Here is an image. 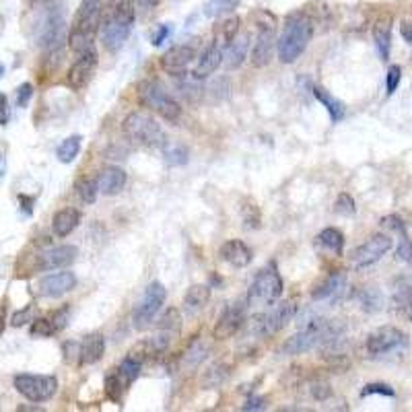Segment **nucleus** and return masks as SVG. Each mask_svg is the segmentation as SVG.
Instances as JSON below:
<instances>
[{
  "mask_svg": "<svg viewBox=\"0 0 412 412\" xmlns=\"http://www.w3.org/2000/svg\"><path fill=\"white\" fill-rule=\"evenodd\" d=\"M122 130L132 143L147 149H163L167 143V134L161 128V124L145 111L128 113L122 122Z\"/></svg>",
  "mask_w": 412,
  "mask_h": 412,
  "instance_id": "nucleus-3",
  "label": "nucleus"
},
{
  "mask_svg": "<svg viewBox=\"0 0 412 412\" xmlns=\"http://www.w3.org/2000/svg\"><path fill=\"white\" fill-rule=\"evenodd\" d=\"M313 27H316L313 19L304 11L286 17L281 40L277 45L279 60L282 65H293L301 58V54L307 50V45L313 38Z\"/></svg>",
  "mask_w": 412,
  "mask_h": 412,
  "instance_id": "nucleus-2",
  "label": "nucleus"
},
{
  "mask_svg": "<svg viewBox=\"0 0 412 412\" xmlns=\"http://www.w3.org/2000/svg\"><path fill=\"white\" fill-rule=\"evenodd\" d=\"M359 301H361V307H363L365 311H369V313L382 311V309H384V304H386L382 291L375 289V286H365V289L359 293Z\"/></svg>",
  "mask_w": 412,
  "mask_h": 412,
  "instance_id": "nucleus-34",
  "label": "nucleus"
},
{
  "mask_svg": "<svg viewBox=\"0 0 412 412\" xmlns=\"http://www.w3.org/2000/svg\"><path fill=\"white\" fill-rule=\"evenodd\" d=\"M31 97H33V85L31 83H23L17 87V106L19 108H27Z\"/></svg>",
  "mask_w": 412,
  "mask_h": 412,
  "instance_id": "nucleus-54",
  "label": "nucleus"
},
{
  "mask_svg": "<svg viewBox=\"0 0 412 412\" xmlns=\"http://www.w3.org/2000/svg\"><path fill=\"white\" fill-rule=\"evenodd\" d=\"M373 42L382 60H388L391 52V17H382L373 25Z\"/></svg>",
  "mask_w": 412,
  "mask_h": 412,
  "instance_id": "nucleus-27",
  "label": "nucleus"
},
{
  "mask_svg": "<svg viewBox=\"0 0 412 412\" xmlns=\"http://www.w3.org/2000/svg\"><path fill=\"white\" fill-rule=\"evenodd\" d=\"M62 355H65V361L68 365L81 363V343H77V340H66L65 345H62Z\"/></svg>",
  "mask_w": 412,
  "mask_h": 412,
  "instance_id": "nucleus-46",
  "label": "nucleus"
},
{
  "mask_svg": "<svg viewBox=\"0 0 412 412\" xmlns=\"http://www.w3.org/2000/svg\"><path fill=\"white\" fill-rule=\"evenodd\" d=\"M126 384L122 382V377L113 371L106 377V396L113 404H122V398H124V391H126Z\"/></svg>",
  "mask_w": 412,
  "mask_h": 412,
  "instance_id": "nucleus-40",
  "label": "nucleus"
},
{
  "mask_svg": "<svg viewBox=\"0 0 412 412\" xmlns=\"http://www.w3.org/2000/svg\"><path fill=\"white\" fill-rule=\"evenodd\" d=\"M334 211L338 213V215H345V217H352L355 213H357V204H355V200H352V196L350 194H340L336 198V202H334Z\"/></svg>",
  "mask_w": 412,
  "mask_h": 412,
  "instance_id": "nucleus-45",
  "label": "nucleus"
},
{
  "mask_svg": "<svg viewBox=\"0 0 412 412\" xmlns=\"http://www.w3.org/2000/svg\"><path fill=\"white\" fill-rule=\"evenodd\" d=\"M241 0H208L206 6H204V15L208 19H218V17H225L227 13L235 11L239 6Z\"/></svg>",
  "mask_w": 412,
  "mask_h": 412,
  "instance_id": "nucleus-39",
  "label": "nucleus"
},
{
  "mask_svg": "<svg viewBox=\"0 0 412 412\" xmlns=\"http://www.w3.org/2000/svg\"><path fill=\"white\" fill-rule=\"evenodd\" d=\"M17 411L19 412H25V411H29V412H42L44 411V408H42V406H19V408H17Z\"/></svg>",
  "mask_w": 412,
  "mask_h": 412,
  "instance_id": "nucleus-63",
  "label": "nucleus"
},
{
  "mask_svg": "<svg viewBox=\"0 0 412 412\" xmlns=\"http://www.w3.org/2000/svg\"><path fill=\"white\" fill-rule=\"evenodd\" d=\"M6 322H9V305H6V301H2L0 304V336L4 334Z\"/></svg>",
  "mask_w": 412,
  "mask_h": 412,
  "instance_id": "nucleus-59",
  "label": "nucleus"
},
{
  "mask_svg": "<svg viewBox=\"0 0 412 412\" xmlns=\"http://www.w3.org/2000/svg\"><path fill=\"white\" fill-rule=\"evenodd\" d=\"M400 81H402V68L398 65L390 66L388 77H386V93H388V95H394L396 89L400 87Z\"/></svg>",
  "mask_w": 412,
  "mask_h": 412,
  "instance_id": "nucleus-47",
  "label": "nucleus"
},
{
  "mask_svg": "<svg viewBox=\"0 0 412 412\" xmlns=\"http://www.w3.org/2000/svg\"><path fill=\"white\" fill-rule=\"evenodd\" d=\"M99 31H101V42L106 45V50L109 52H118L122 45L126 44V40H128V35H130L132 27L128 25H120V23H113V21H101V27H99Z\"/></svg>",
  "mask_w": 412,
  "mask_h": 412,
  "instance_id": "nucleus-21",
  "label": "nucleus"
},
{
  "mask_svg": "<svg viewBox=\"0 0 412 412\" xmlns=\"http://www.w3.org/2000/svg\"><path fill=\"white\" fill-rule=\"evenodd\" d=\"M81 223V213L77 208H62L52 217V231L56 238H68Z\"/></svg>",
  "mask_w": 412,
  "mask_h": 412,
  "instance_id": "nucleus-26",
  "label": "nucleus"
},
{
  "mask_svg": "<svg viewBox=\"0 0 412 412\" xmlns=\"http://www.w3.org/2000/svg\"><path fill=\"white\" fill-rule=\"evenodd\" d=\"M79 256L77 245H56V247H48L44 252H40L35 256V266L33 270H60V268H68L70 264H74Z\"/></svg>",
  "mask_w": 412,
  "mask_h": 412,
  "instance_id": "nucleus-13",
  "label": "nucleus"
},
{
  "mask_svg": "<svg viewBox=\"0 0 412 412\" xmlns=\"http://www.w3.org/2000/svg\"><path fill=\"white\" fill-rule=\"evenodd\" d=\"M408 347V336L394 325H384L373 330L367 336L365 348L371 357H382V355H390V352H398Z\"/></svg>",
  "mask_w": 412,
  "mask_h": 412,
  "instance_id": "nucleus-11",
  "label": "nucleus"
},
{
  "mask_svg": "<svg viewBox=\"0 0 412 412\" xmlns=\"http://www.w3.org/2000/svg\"><path fill=\"white\" fill-rule=\"evenodd\" d=\"M394 304L400 309V313L404 318H408L412 322V284L411 282H402L396 286V293H394Z\"/></svg>",
  "mask_w": 412,
  "mask_h": 412,
  "instance_id": "nucleus-35",
  "label": "nucleus"
},
{
  "mask_svg": "<svg viewBox=\"0 0 412 412\" xmlns=\"http://www.w3.org/2000/svg\"><path fill=\"white\" fill-rule=\"evenodd\" d=\"M400 33H402V38H404L408 44H412V21L411 19H404V21H402V25H400Z\"/></svg>",
  "mask_w": 412,
  "mask_h": 412,
  "instance_id": "nucleus-60",
  "label": "nucleus"
},
{
  "mask_svg": "<svg viewBox=\"0 0 412 412\" xmlns=\"http://www.w3.org/2000/svg\"><path fill=\"white\" fill-rule=\"evenodd\" d=\"M19 202H21V211L25 215H31L33 213V202H35V198L33 196H19Z\"/></svg>",
  "mask_w": 412,
  "mask_h": 412,
  "instance_id": "nucleus-58",
  "label": "nucleus"
},
{
  "mask_svg": "<svg viewBox=\"0 0 412 412\" xmlns=\"http://www.w3.org/2000/svg\"><path fill=\"white\" fill-rule=\"evenodd\" d=\"M231 373H233V367L227 363V361H215V363H211L208 369L202 373V377H200V388L202 390H217L221 388L229 377H231Z\"/></svg>",
  "mask_w": 412,
  "mask_h": 412,
  "instance_id": "nucleus-24",
  "label": "nucleus"
},
{
  "mask_svg": "<svg viewBox=\"0 0 412 412\" xmlns=\"http://www.w3.org/2000/svg\"><path fill=\"white\" fill-rule=\"evenodd\" d=\"M258 29V38L254 44V52H252V62L254 66H266L272 60L274 54V31L277 27H256Z\"/></svg>",
  "mask_w": 412,
  "mask_h": 412,
  "instance_id": "nucleus-19",
  "label": "nucleus"
},
{
  "mask_svg": "<svg viewBox=\"0 0 412 412\" xmlns=\"http://www.w3.org/2000/svg\"><path fill=\"white\" fill-rule=\"evenodd\" d=\"M239 27H241V19L235 17V15H233V17L221 19V21H217V25L213 27V42L227 50V45L238 38Z\"/></svg>",
  "mask_w": 412,
  "mask_h": 412,
  "instance_id": "nucleus-28",
  "label": "nucleus"
},
{
  "mask_svg": "<svg viewBox=\"0 0 412 412\" xmlns=\"http://www.w3.org/2000/svg\"><path fill=\"white\" fill-rule=\"evenodd\" d=\"M6 174V157L4 152H0V177Z\"/></svg>",
  "mask_w": 412,
  "mask_h": 412,
  "instance_id": "nucleus-62",
  "label": "nucleus"
},
{
  "mask_svg": "<svg viewBox=\"0 0 412 412\" xmlns=\"http://www.w3.org/2000/svg\"><path fill=\"white\" fill-rule=\"evenodd\" d=\"M172 25H167V23H163V25H159L157 29H155V33L151 35V44L155 48H159V45H163L167 40H169V35H172Z\"/></svg>",
  "mask_w": 412,
  "mask_h": 412,
  "instance_id": "nucleus-51",
  "label": "nucleus"
},
{
  "mask_svg": "<svg viewBox=\"0 0 412 412\" xmlns=\"http://www.w3.org/2000/svg\"><path fill=\"white\" fill-rule=\"evenodd\" d=\"M140 369H143V363L138 361V359H134L130 355H126V359L118 365L116 369V373L122 377V382L126 384V386H130L132 382H136L138 379V375H140Z\"/></svg>",
  "mask_w": 412,
  "mask_h": 412,
  "instance_id": "nucleus-38",
  "label": "nucleus"
},
{
  "mask_svg": "<svg viewBox=\"0 0 412 412\" xmlns=\"http://www.w3.org/2000/svg\"><path fill=\"white\" fill-rule=\"evenodd\" d=\"M13 386L29 402H48L58 391V379L54 375L19 373V375H15Z\"/></svg>",
  "mask_w": 412,
  "mask_h": 412,
  "instance_id": "nucleus-9",
  "label": "nucleus"
},
{
  "mask_svg": "<svg viewBox=\"0 0 412 412\" xmlns=\"http://www.w3.org/2000/svg\"><path fill=\"white\" fill-rule=\"evenodd\" d=\"M161 152H163L165 163H167V165H172V167L186 165V163H188V159H190V151H188V147H186V145H182V143H165V147L161 149Z\"/></svg>",
  "mask_w": 412,
  "mask_h": 412,
  "instance_id": "nucleus-33",
  "label": "nucleus"
},
{
  "mask_svg": "<svg viewBox=\"0 0 412 412\" xmlns=\"http://www.w3.org/2000/svg\"><path fill=\"white\" fill-rule=\"evenodd\" d=\"M29 334L33 338H48V336H54L56 334V328L52 324V320L45 316V318H35L31 325H29Z\"/></svg>",
  "mask_w": 412,
  "mask_h": 412,
  "instance_id": "nucleus-42",
  "label": "nucleus"
},
{
  "mask_svg": "<svg viewBox=\"0 0 412 412\" xmlns=\"http://www.w3.org/2000/svg\"><path fill=\"white\" fill-rule=\"evenodd\" d=\"M65 17L56 6H48L42 19L38 23V44L48 54H62L65 44Z\"/></svg>",
  "mask_w": 412,
  "mask_h": 412,
  "instance_id": "nucleus-6",
  "label": "nucleus"
},
{
  "mask_svg": "<svg viewBox=\"0 0 412 412\" xmlns=\"http://www.w3.org/2000/svg\"><path fill=\"white\" fill-rule=\"evenodd\" d=\"M165 299H167L165 286L159 281H152L145 289L143 299L136 304L134 311H132V324H134V328L136 330H143V328H147V325L151 324L152 320L159 316V311L163 309Z\"/></svg>",
  "mask_w": 412,
  "mask_h": 412,
  "instance_id": "nucleus-8",
  "label": "nucleus"
},
{
  "mask_svg": "<svg viewBox=\"0 0 412 412\" xmlns=\"http://www.w3.org/2000/svg\"><path fill=\"white\" fill-rule=\"evenodd\" d=\"M211 299V286L208 284H192L186 295H184V311L186 313H196L200 311Z\"/></svg>",
  "mask_w": 412,
  "mask_h": 412,
  "instance_id": "nucleus-30",
  "label": "nucleus"
},
{
  "mask_svg": "<svg viewBox=\"0 0 412 412\" xmlns=\"http://www.w3.org/2000/svg\"><path fill=\"white\" fill-rule=\"evenodd\" d=\"M396 254H398V260L412 264V241L411 239L408 238L402 239V241H400V245H398V250H396Z\"/></svg>",
  "mask_w": 412,
  "mask_h": 412,
  "instance_id": "nucleus-55",
  "label": "nucleus"
},
{
  "mask_svg": "<svg viewBox=\"0 0 412 412\" xmlns=\"http://www.w3.org/2000/svg\"><path fill=\"white\" fill-rule=\"evenodd\" d=\"M74 192L81 196V200L85 204H93L97 200V194H99V188H97V179L93 177H79L74 182Z\"/></svg>",
  "mask_w": 412,
  "mask_h": 412,
  "instance_id": "nucleus-37",
  "label": "nucleus"
},
{
  "mask_svg": "<svg viewBox=\"0 0 412 412\" xmlns=\"http://www.w3.org/2000/svg\"><path fill=\"white\" fill-rule=\"evenodd\" d=\"M106 355V338L99 332L87 334L81 343V365H93Z\"/></svg>",
  "mask_w": 412,
  "mask_h": 412,
  "instance_id": "nucleus-25",
  "label": "nucleus"
},
{
  "mask_svg": "<svg viewBox=\"0 0 412 412\" xmlns=\"http://www.w3.org/2000/svg\"><path fill=\"white\" fill-rule=\"evenodd\" d=\"M2 74H4V65H0V79H2Z\"/></svg>",
  "mask_w": 412,
  "mask_h": 412,
  "instance_id": "nucleus-64",
  "label": "nucleus"
},
{
  "mask_svg": "<svg viewBox=\"0 0 412 412\" xmlns=\"http://www.w3.org/2000/svg\"><path fill=\"white\" fill-rule=\"evenodd\" d=\"M101 0H81L68 33V45L77 56L95 48V35L101 27Z\"/></svg>",
  "mask_w": 412,
  "mask_h": 412,
  "instance_id": "nucleus-1",
  "label": "nucleus"
},
{
  "mask_svg": "<svg viewBox=\"0 0 412 412\" xmlns=\"http://www.w3.org/2000/svg\"><path fill=\"white\" fill-rule=\"evenodd\" d=\"M318 243L325 247V250H330L332 254H336V256H343V250H345V235H343V231H338L336 227H325L324 231H320V235H318Z\"/></svg>",
  "mask_w": 412,
  "mask_h": 412,
  "instance_id": "nucleus-32",
  "label": "nucleus"
},
{
  "mask_svg": "<svg viewBox=\"0 0 412 412\" xmlns=\"http://www.w3.org/2000/svg\"><path fill=\"white\" fill-rule=\"evenodd\" d=\"M297 309H299V305L295 299L272 304L270 309L256 320V334L260 338H272L274 334H279L281 330H284L293 322V318L297 316Z\"/></svg>",
  "mask_w": 412,
  "mask_h": 412,
  "instance_id": "nucleus-7",
  "label": "nucleus"
},
{
  "mask_svg": "<svg viewBox=\"0 0 412 412\" xmlns=\"http://www.w3.org/2000/svg\"><path fill=\"white\" fill-rule=\"evenodd\" d=\"M218 254H221L223 260L229 262L235 268H245V266H250L252 260H254V254H252L250 245L243 243L241 239H229V241H225L221 245Z\"/></svg>",
  "mask_w": 412,
  "mask_h": 412,
  "instance_id": "nucleus-20",
  "label": "nucleus"
},
{
  "mask_svg": "<svg viewBox=\"0 0 412 412\" xmlns=\"http://www.w3.org/2000/svg\"><path fill=\"white\" fill-rule=\"evenodd\" d=\"M35 305H27V307H23L19 311H15L13 316H11V325L13 328H21V325L29 324V322H33L35 320Z\"/></svg>",
  "mask_w": 412,
  "mask_h": 412,
  "instance_id": "nucleus-44",
  "label": "nucleus"
},
{
  "mask_svg": "<svg viewBox=\"0 0 412 412\" xmlns=\"http://www.w3.org/2000/svg\"><path fill=\"white\" fill-rule=\"evenodd\" d=\"M348 289L347 274L343 270L332 272L330 277H325L313 291H311V299L313 301H328V304L336 305L338 301L345 299Z\"/></svg>",
  "mask_w": 412,
  "mask_h": 412,
  "instance_id": "nucleus-15",
  "label": "nucleus"
},
{
  "mask_svg": "<svg viewBox=\"0 0 412 412\" xmlns=\"http://www.w3.org/2000/svg\"><path fill=\"white\" fill-rule=\"evenodd\" d=\"M138 99L145 108L152 109L167 122H177L182 118V106L157 79H147L138 85Z\"/></svg>",
  "mask_w": 412,
  "mask_h": 412,
  "instance_id": "nucleus-4",
  "label": "nucleus"
},
{
  "mask_svg": "<svg viewBox=\"0 0 412 412\" xmlns=\"http://www.w3.org/2000/svg\"><path fill=\"white\" fill-rule=\"evenodd\" d=\"M196 58V45L192 44H179L169 48L163 56H161V68L167 74H182L186 72V68L190 66V62Z\"/></svg>",
  "mask_w": 412,
  "mask_h": 412,
  "instance_id": "nucleus-16",
  "label": "nucleus"
},
{
  "mask_svg": "<svg viewBox=\"0 0 412 412\" xmlns=\"http://www.w3.org/2000/svg\"><path fill=\"white\" fill-rule=\"evenodd\" d=\"M97 62H99V56H97V50H89L85 54H81L74 65L70 66L68 74H66V83L68 87L74 89V91H81L89 85V81L93 79L95 70H97Z\"/></svg>",
  "mask_w": 412,
  "mask_h": 412,
  "instance_id": "nucleus-14",
  "label": "nucleus"
},
{
  "mask_svg": "<svg viewBox=\"0 0 412 412\" xmlns=\"http://www.w3.org/2000/svg\"><path fill=\"white\" fill-rule=\"evenodd\" d=\"M81 143H83V138H81L79 134H72V136L65 138V140L60 143L58 151H56L58 161H60V163H72V161L77 159L79 151H81Z\"/></svg>",
  "mask_w": 412,
  "mask_h": 412,
  "instance_id": "nucleus-36",
  "label": "nucleus"
},
{
  "mask_svg": "<svg viewBox=\"0 0 412 412\" xmlns=\"http://www.w3.org/2000/svg\"><path fill=\"white\" fill-rule=\"evenodd\" d=\"M206 347L202 345V343H194L192 348L184 355V359H182V363H184V367L186 369H196L204 359H206Z\"/></svg>",
  "mask_w": 412,
  "mask_h": 412,
  "instance_id": "nucleus-43",
  "label": "nucleus"
},
{
  "mask_svg": "<svg viewBox=\"0 0 412 412\" xmlns=\"http://www.w3.org/2000/svg\"><path fill=\"white\" fill-rule=\"evenodd\" d=\"M159 330H165V332H169V334H174L177 336L179 332H182V313L177 311V309H167L163 316H161V320H159Z\"/></svg>",
  "mask_w": 412,
  "mask_h": 412,
  "instance_id": "nucleus-41",
  "label": "nucleus"
},
{
  "mask_svg": "<svg viewBox=\"0 0 412 412\" xmlns=\"http://www.w3.org/2000/svg\"><path fill=\"white\" fill-rule=\"evenodd\" d=\"M313 97L328 109V113H330V120L336 124V122H340L343 118H345V113H347V108H345V104L340 101V99H336L330 91H325L322 87H313Z\"/></svg>",
  "mask_w": 412,
  "mask_h": 412,
  "instance_id": "nucleus-31",
  "label": "nucleus"
},
{
  "mask_svg": "<svg viewBox=\"0 0 412 412\" xmlns=\"http://www.w3.org/2000/svg\"><path fill=\"white\" fill-rule=\"evenodd\" d=\"M140 2V6H145V9H155L161 0H138Z\"/></svg>",
  "mask_w": 412,
  "mask_h": 412,
  "instance_id": "nucleus-61",
  "label": "nucleus"
},
{
  "mask_svg": "<svg viewBox=\"0 0 412 412\" xmlns=\"http://www.w3.org/2000/svg\"><path fill=\"white\" fill-rule=\"evenodd\" d=\"M266 408V398H262V396H252V398H247V402L241 406V411H264Z\"/></svg>",
  "mask_w": 412,
  "mask_h": 412,
  "instance_id": "nucleus-56",
  "label": "nucleus"
},
{
  "mask_svg": "<svg viewBox=\"0 0 412 412\" xmlns=\"http://www.w3.org/2000/svg\"><path fill=\"white\" fill-rule=\"evenodd\" d=\"M108 21L134 25V0H108Z\"/></svg>",
  "mask_w": 412,
  "mask_h": 412,
  "instance_id": "nucleus-29",
  "label": "nucleus"
},
{
  "mask_svg": "<svg viewBox=\"0 0 412 412\" xmlns=\"http://www.w3.org/2000/svg\"><path fill=\"white\" fill-rule=\"evenodd\" d=\"M394 241L390 235H384V233H377L373 238H369L363 245H359L355 252H352V266L355 268H367L371 264L379 262L388 252L391 250Z\"/></svg>",
  "mask_w": 412,
  "mask_h": 412,
  "instance_id": "nucleus-12",
  "label": "nucleus"
},
{
  "mask_svg": "<svg viewBox=\"0 0 412 412\" xmlns=\"http://www.w3.org/2000/svg\"><path fill=\"white\" fill-rule=\"evenodd\" d=\"M48 318L52 320V324H54V328H56V332H60V330H65L66 324H68V320H70V307L65 305L62 309H58V311L50 313Z\"/></svg>",
  "mask_w": 412,
  "mask_h": 412,
  "instance_id": "nucleus-50",
  "label": "nucleus"
},
{
  "mask_svg": "<svg viewBox=\"0 0 412 412\" xmlns=\"http://www.w3.org/2000/svg\"><path fill=\"white\" fill-rule=\"evenodd\" d=\"M309 391H311L313 400H318V402H324V400H328V398L332 396V388H330L325 382H316V384L309 388Z\"/></svg>",
  "mask_w": 412,
  "mask_h": 412,
  "instance_id": "nucleus-52",
  "label": "nucleus"
},
{
  "mask_svg": "<svg viewBox=\"0 0 412 412\" xmlns=\"http://www.w3.org/2000/svg\"><path fill=\"white\" fill-rule=\"evenodd\" d=\"M126 186V172L116 167V165H109L106 169H101L97 175V188L99 192L106 196H116L120 194Z\"/></svg>",
  "mask_w": 412,
  "mask_h": 412,
  "instance_id": "nucleus-22",
  "label": "nucleus"
},
{
  "mask_svg": "<svg viewBox=\"0 0 412 412\" xmlns=\"http://www.w3.org/2000/svg\"><path fill=\"white\" fill-rule=\"evenodd\" d=\"M250 45H252V35L250 33H241V38H235L231 44L227 45L225 54H223V62L227 70H235L239 66L245 62L247 58V52H250Z\"/></svg>",
  "mask_w": 412,
  "mask_h": 412,
  "instance_id": "nucleus-23",
  "label": "nucleus"
},
{
  "mask_svg": "<svg viewBox=\"0 0 412 412\" xmlns=\"http://www.w3.org/2000/svg\"><path fill=\"white\" fill-rule=\"evenodd\" d=\"M373 394H379V396H388V398H394V388L388 386V384H367L363 390H361V396L367 398V396H373Z\"/></svg>",
  "mask_w": 412,
  "mask_h": 412,
  "instance_id": "nucleus-49",
  "label": "nucleus"
},
{
  "mask_svg": "<svg viewBox=\"0 0 412 412\" xmlns=\"http://www.w3.org/2000/svg\"><path fill=\"white\" fill-rule=\"evenodd\" d=\"M247 301L245 299H235L231 304L223 307V311L218 313L215 328H213V338L215 340H229L238 334L239 330L245 324L247 318Z\"/></svg>",
  "mask_w": 412,
  "mask_h": 412,
  "instance_id": "nucleus-10",
  "label": "nucleus"
},
{
  "mask_svg": "<svg viewBox=\"0 0 412 412\" xmlns=\"http://www.w3.org/2000/svg\"><path fill=\"white\" fill-rule=\"evenodd\" d=\"M243 221H245L247 229H258L260 227V211H258L256 204L243 206Z\"/></svg>",
  "mask_w": 412,
  "mask_h": 412,
  "instance_id": "nucleus-48",
  "label": "nucleus"
},
{
  "mask_svg": "<svg viewBox=\"0 0 412 412\" xmlns=\"http://www.w3.org/2000/svg\"><path fill=\"white\" fill-rule=\"evenodd\" d=\"M282 295V277L279 274L277 266L270 264L266 268H262L260 272L254 277V281L247 289L245 301L250 307H258V305H270L277 304Z\"/></svg>",
  "mask_w": 412,
  "mask_h": 412,
  "instance_id": "nucleus-5",
  "label": "nucleus"
},
{
  "mask_svg": "<svg viewBox=\"0 0 412 412\" xmlns=\"http://www.w3.org/2000/svg\"><path fill=\"white\" fill-rule=\"evenodd\" d=\"M74 286H77V277H74V272H70V270H62V272L48 274V277H44V279L40 281V284H38L40 295H42V297H50V299L62 297L66 293H70Z\"/></svg>",
  "mask_w": 412,
  "mask_h": 412,
  "instance_id": "nucleus-17",
  "label": "nucleus"
},
{
  "mask_svg": "<svg viewBox=\"0 0 412 412\" xmlns=\"http://www.w3.org/2000/svg\"><path fill=\"white\" fill-rule=\"evenodd\" d=\"M223 54H225V48H221L218 44H215L213 40H211V44L204 48V52L196 58V65L194 70H192V74H194L198 81H202V79H206V77H211L215 70H217L218 66L223 65Z\"/></svg>",
  "mask_w": 412,
  "mask_h": 412,
  "instance_id": "nucleus-18",
  "label": "nucleus"
},
{
  "mask_svg": "<svg viewBox=\"0 0 412 412\" xmlns=\"http://www.w3.org/2000/svg\"><path fill=\"white\" fill-rule=\"evenodd\" d=\"M382 225H384V227H388L390 231H396V233H400V235H404V233H406V225H404V221L398 217V215H390V217H384V218H382Z\"/></svg>",
  "mask_w": 412,
  "mask_h": 412,
  "instance_id": "nucleus-53",
  "label": "nucleus"
},
{
  "mask_svg": "<svg viewBox=\"0 0 412 412\" xmlns=\"http://www.w3.org/2000/svg\"><path fill=\"white\" fill-rule=\"evenodd\" d=\"M11 120V108H9V99L4 93H0V126H6Z\"/></svg>",
  "mask_w": 412,
  "mask_h": 412,
  "instance_id": "nucleus-57",
  "label": "nucleus"
}]
</instances>
